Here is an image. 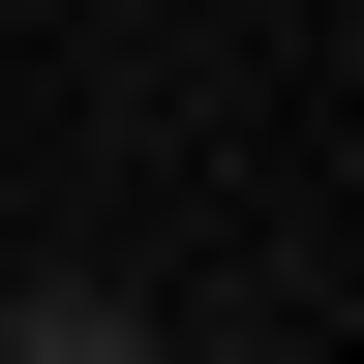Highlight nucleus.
Wrapping results in <instances>:
<instances>
[{
    "label": "nucleus",
    "instance_id": "f257e3e1",
    "mask_svg": "<svg viewBox=\"0 0 364 364\" xmlns=\"http://www.w3.org/2000/svg\"><path fill=\"white\" fill-rule=\"evenodd\" d=\"M0 364H182V334H152V304H91V273H61V304H31V334H0Z\"/></svg>",
    "mask_w": 364,
    "mask_h": 364
}]
</instances>
